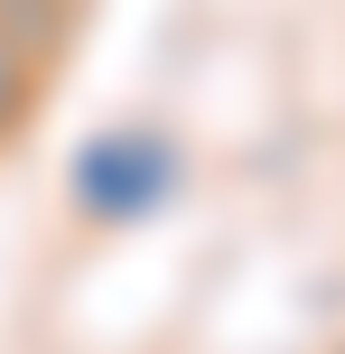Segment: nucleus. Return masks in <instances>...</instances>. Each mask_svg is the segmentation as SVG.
<instances>
[{
    "mask_svg": "<svg viewBox=\"0 0 345 354\" xmlns=\"http://www.w3.org/2000/svg\"><path fill=\"white\" fill-rule=\"evenodd\" d=\"M187 187V149L168 140L159 122H112L93 140H75L66 159V214L84 233H140L178 205Z\"/></svg>",
    "mask_w": 345,
    "mask_h": 354,
    "instance_id": "obj_1",
    "label": "nucleus"
},
{
    "mask_svg": "<svg viewBox=\"0 0 345 354\" xmlns=\"http://www.w3.org/2000/svg\"><path fill=\"white\" fill-rule=\"evenodd\" d=\"M84 28H93V0H0V47H19L47 84L84 47Z\"/></svg>",
    "mask_w": 345,
    "mask_h": 354,
    "instance_id": "obj_2",
    "label": "nucleus"
},
{
    "mask_svg": "<svg viewBox=\"0 0 345 354\" xmlns=\"http://www.w3.org/2000/svg\"><path fill=\"white\" fill-rule=\"evenodd\" d=\"M37 103H47V75H37L19 47H0V149H19V140H28Z\"/></svg>",
    "mask_w": 345,
    "mask_h": 354,
    "instance_id": "obj_3",
    "label": "nucleus"
},
{
    "mask_svg": "<svg viewBox=\"0 0 345 354\" xmlns=\"http://www.w3.org/2000/svg\"><path fill=\"white\" fill-rule=\"evenodd\" d=\"M336 354H345V345H336Z\"/></svg>",
    "mask_w": 345,
    "mask_h": 354,
    "instance_id": "obj_4",
    "label": "nucleus"
}]
</instances>
